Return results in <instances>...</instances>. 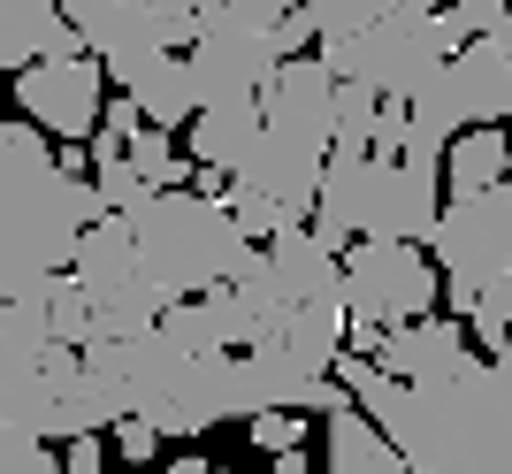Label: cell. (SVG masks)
Returning a JSON list of instances; mask_svg holds the SVG:
<instances>
[{
	"label": "cell",
	"mask_w": 512,
	"mask_h": 474,
	"mask_svg": "<svg viewBox=\"0 0 512 474\" xmlns=\"http://www.w3.org/2000/svg\"><path fill=\"white\" fill-rule=\"evenodd\" d=\"M337 375L421 474H512V352H467L436 383H406L367 352H337Z\"/></svg>",
	"instance_id": "6da1fadb"
},
{
	"label": "cell",
	"mask_w": 512,
	"mask_h": 474,
	"mask_svg": "<svg viewBox=\"0 0 512 474\" xmlns=\"http://www.w3.org/2000/svg\"><path fill=\"white\" fill-rule=\"evenodd\" d=\"M100 215H115L100 184L69 176L39 123H0V299L46 306L54 276L77 268V237Z\"/></svg>",
	"instance_id": "7a4b0ae2"
},
{
	"label": "cell",
	"mask_w": 512,
	"mask_h": 474,
	"mask_svg": "<svg viewBox=\"0 0 512 474\" xmlns=\"http://www.w3.org/2000/svg\"><path fill=\"white\" fill-rule=\"evenodd\" d=\"M130 237H138V260L169 283V299H199L214 283H237L260 260V245L237 230L230 199L192 192V184L146 192L130 207Z\"/></svg>",
	"instance_id": "3957f363"
},
{
	"label": "cell",
	"mask_w": 512,
	"mask_h": 474,
	"mask_svg": "<svg viewBox=\"0 0 512 474\" xmlns=\"http://www.w3.org/2000/svg\"><path fill=\"white\" fill-rule=\"evenodd\" d=\"M444 299V268L421 260V245H398V237H360L344 245V306H352V352L375 360L383 329L421 322Z\"/></svg>",
	"instance_id": "277c9868"
},
{
	"label": "cell",
	"mask_w": 512,
	"mask_h": 474,
	"mask_svg": "<svg viewBox=\"0 0 512 474\" xmlns=\"http://www.w3.org/2000/svg\"><path fill=\"white\" fill-rule=\"evenodd\" d=\"M451 54H459V31L444 16H413V8H390L383 23H367L360 39H321L329 77H367L390 100H413L436 77V62H451Z\"/></svg>",
	"instance_id": "5b68a950"
},
{
	"label": "cell",
	"mask_w": 512,
	"mask_h": 474,
	"mask_svg": "<svg viewBox=\"0 0 512 474\" xmlns=\"http://www.w3.org/2000/svg\"><path fill=\"white\" fill-rule=\"evenodd\" d=\"M428 253L444 268V299L451 314H467L482 291L512 268V184H482V192H451Z\"/></svg>",
	"instance_id": "8992f818"
},
{
	"label": "cell",
	"mask_w": 512,
	"mask_h": 474,
	"mask_svg": "<svg viewBox=\"0 0 512 474\" xmlns=\"http://www.w3.org/2000/svg\"><path fill=\"white\" fill-rule=\"evenodd\" d=\"M77 276H85L92 306H100V337H138L169 314V283L138 260V237L130 215H100L77 237Z\"/></svg>",
	"instance_id": "52a82bcc"
},
{
	"label": "cell",
	"mask_w": 512,
	"mask_h": 474,
	"mask_svg": "<svg viewBox=\"0 0 512 474\" xmlns=\"http://www.w3.org/2000/svg\"><path fill=\"white\" fill-rule=\"evenodd\" d=\"M444 138H428L413 123L406 153L398 161H367V207H360V237H398V245H428L436 237V215H444Z\"/></svg>",
	"instance_id": "ba28073f"
},
{
	"label": "cell",
	"mask_w": 512,
	"mask_h": 474,
	"mask_svg": "<svg viewBox=\"0 0 512 474\" xmlns=\"http://www.w3.org/2000/svg\"><path fill=\"white\" fill-rule=\"evenodd\" d=\"M8 92L46 138H92L100 108H107V69H100V54H46V62L16 69Z\"/></svg>",
	"instance_id": "9c48e42d"
},
{
	"label": "cell",
	"mask_w": 512,
	"mask_h": 474,
	"mask_svg": "<svg viewBox=\"0 0 512 474\" xmlns=\"http://www.w3.org/2000/svg\"><path fill=\"white\" fill-rule=\"evenodd\" d=\"M184 54H192V69H199V92H207V100H230V92L268 85V69L283 62V39H276V23H245V16H230V8H214L207 31H199Z\"/></svg>",
	"instance_id": "30bf717a"
},
{
	"label": "cell",
	"mask_w": 512,
	"mask_h": 474,
	"mask_svg": "<svg viewBox=\"0 0 512 474\" xmlns=\"http://www.w3.org/2000/svg\"><path fill=\"white\" fill-rule=\"evenodd\" d=\"M260 115H268V130L329 153L337 146V77H329V62L321 54H283L260 85Z\"/></svg>",
	"instance_id": "8fae6325"
},
{
	"label": "cell",
	"mask_w": 512,
	"mask_h": 474,
	"mask_svg": "<svg viewBox=\"0 0 512 474\" xmlns=\"http://www.w3.org/2000/svg\"><path fill=\"white\" fill-rule=\"evenodd\" d=\"M321 161L329 153L321 146H306V138H283V130H268L260 123V138H253V153H245V184H260V192H276L291 215H314V192H321Z\"/></svg>",
	"instance_id": "7c38bea8"
},
{
	"label": "cell",
	"mask_w": 512,
	"mask_h": 474,
	"mask_svg": "<svg viewBox=\"0 0 512 474\" xmlns=\"http://www.w3.org/2000/svg\"><path fill=\"white\" fill-rule=\"evenodd\" d=\"M46 54H92L85 31L62 16V0H0V69L16 77Z\"/></svg>",
	"instance_id": "4fadbf2b"
},
{
	"label": "cell",
	"mask_w": 512,
	"mask_h": 474,
	"mask_svg": "<svg viewBox=\"0 0 512 474\" xmlns=\"http://www.w3.org/2000/svg\"><path fill=\"white\" fill-rule=\"evenodd\" d=\"M130 100L146 108V123H161V130H192V115L207 108V92H199V69H192V54L184 46H161V54H146V62L130 69Z\"/></svg>",
	"instance_id": "5bb4252c"
},
{
	"label": "cell",
	"mask_w": 512,
	"mask_h": 474,
	"mask_svg": "<svg viewBox=\"0 0 512 474\" xmlns=\"http://www.w3.org/2000/svg\"><path fill=\"white\" fill-rule=\"evenodd\" d=\"M459 360H467V329H459V314H451V322H436V314L398 322V329H383V345H375V367L406 375V383H436V375H451Z\"/></svg>",
	"instance_id": "9a60e30c"
},
{
	"label": "cell",
	"mask_w": 512,
	"mask_h": 474,
	"mask_svg": "<svg viewBox=\"0 0 512 474\" xmlns=\"http://www.w3.org/2000/svg\"><path fill=\"white\" fill-rule=\"evenodd\" d=\"M260 92H230V100H207V108L192 115V161L199 169H222V176H237L245 169V153H253V138H260Z\"/></svg>",
	"instance_id": "2e32d148"
},
{
	"label": "cell",
	"mask_w": 512,
	"mask_h": 474,
	"mask_svg": "<svg viewBox=\"0 0 512 474\" xmlns=\"http://www.w3.org/2000/svg\"><path fill=\"white\" fill-rule=\"evenodd\" d=\"M367 161H375V153L367 146H329V161H321V192H314V230L329 237V245H352V237H360V207H367Z\"/></svg>",
	"instance_id": "e0dca14e"
},
{
	"label": "cell",
	"mask_w": 512,
	"mask_h": 474,
	"mask_svg": "<svg viewBox=\"0 0 512 474\" xmlns=\"http://www.w3.org/2000/svg\"><path fill=\"white\" fill-rule=\"evenodd\" d=\"M451 62H459V77H467L474 123H512V23L490 31V39H467Z\"/></svg>",
	"instance_id": "ac0fdd59"
},
{
	"label": "cell",
	"mask_w": 512,
	"mask_h": 474,
	"mask_svg": "<svg viewBox=\"0 0 512 474\" xmlns=\"http://www.w3.org/2000/svg\"><path fill=\"white\" fill-rule=\"evenodd\" d=\"M329 474H421V467L360 406H344V413H329Z\"/></svg>",
	"instance_id": "d6986e66"
},
{
	"label": "cell",
	"mask_w": 512,
	"mask_h": 474,
	"mask_svg": "<svg viewBox=\"0 0 512 474\" xmlns=\"http://www.w3.org/2000/svg\"><path fill=\"white\" fill-rule=\"evenodd\" d=\"M505 169H512V138L497 123H474V130H459V138L444 146V184H451V192L505 184Z\"/></svg>",
	"instance_id": "ffe728a7"
},
{
	"label": "cell",
	"mask_w": 512,
	"mask_h": 474,
	"mask_svg": "<svg viewBox=\"0 0 512 474\" xmlns=\"http://www.w3.org/2000/svg\"><path fill=\"white\" fill-rule=\"evenodd\" d=\"M46 322H54V337H62V345H92V337H100V306H92V291H85V276H77V268H62V276H54V291H46Z\"/></svg>",
	"instance_id": "44dd1931"
},
{
	"label": "cell",
	"mask_w": 512,
	"mask_h": 474,
	"mask_svg": "<svg viewBox=\"0 0 512 474\" xmlns=\"http://www.w3.org/2000/svg\"><path fill=\"white\" fill-rule=\"evenodd\" d=\"M123 153H130V169L146 176L153 192H169V184H192L184 153L169 146V130H161V123H138V130H130V146H123Z\"/></svg>",
	"instance_id": "7402d4cb"
},
{
	"label": "cell",
	"mask_w": 512,
	"mask_h": 474,
	"mask_svg": "<svg viewBox=\"0 0 512 474\" xmlns=\"http://www.w3.org/2000/svg\"><path fill=\"white\" fill-rule=\"evenodd\" d=\"M222 199H230L237 230L253 237V245H268L276 230H291V222H299V215H291V207H283L276 192H260V184H245V176H230V192H222Z\"/></svg>",
	"instance_id": "603a6c76"
},
{
	"label": "cell",
	"mask_w": 512,
	"mask_h": 474,
	"mask_svg": "<svg viewBox=\"0 0 512 474\" xmlns=\"http://www.w3.org/2000/svg\"><path fill=\"white\" fill-rule=\"evenodd\" d=\"M467 329L482 337V352H512V268L467 306Z\"/></svg>",
	"instance_id": "cb8c5ba5"
},
{
	"label": "cell",
	"mask_w": 512,
	"mask_h": 474,
	"mask_svg": "<svg viewBox=\"0 0 512 474\" xmlns=\"http://www.w3.org/2000/svg\"><path fill=\"white\" fill-rule=\"evenodd\" d=\"M306 8H314L321 39H360L367 23H383L398 0H306Z\"/></svg>",
	"instance_id": "d4e9b609"
},
{
	"label": "cell",
	"mask_w": 512,
	"mask_h": 474,
	"mask_svg": "<svg viewBox=\"0 0 512 474\" xmlns=\"http://www.w3.org/2000/svg\"><path fill=\"white\" fill-rule=\"evenodd\" d=\"M0 474H62V459L46 452V436H39V429L0 421Z\"/></svg>",
	"instance_id": "484cf974"
},
{
	"label": "cell",
	"mask_w": 512,
	"mask_h": 474,
	"mask_svg": "<svg viewBox=\"0 0 512 474\" xmlns=\"http://www.w3.org/2000/svg\"><path fill=\"white\" fill-rule=\"evenodd\" d=\"M153 16V31H161V46H192L199 31H207V8L199 0H138Z\"/></svg>",
	"instance_id": "4316f807"
},
{
	"label": "cell",
	"mask_w": 512,
	"mask_h": 474,
	"mask_svg": "<svg viewBox=\"0 0 512 474\" xmlns=\"http://www.w3.org/2000/svg\"><path fill=\"white\" fill-rule=\"evenodd\" d=\"M444 23L459 31V46H467V39H490V31H505V23H512V0H451Z\"/></svg>",
	"instance_id": "83f0119b"
},
{
	"label": "cell",
	"mask_w": 512,
	"mask_h": 474,
	"mask_svg": "<svg viewBox=\"0 0 512 474\" xmlns=\"http://www.w3.org/2000/svg\"><path fill=\"white\" fill-rule=\"evenodd\" d=\"M92 184H100V199H107V207H115V215H130V207H138V199L153 192L146 176L130 169V153H115V161H100V176H92Z\"/></svg>",
	"instance_id": "f1b7e54d"
},
{
	"label": "cell",
	"mask_w": 512,
	"mask_h": 474,
	"mask_svg": "<svg viewBox=\"0 0 512 474\" xmlns=\"http://www.w3.org/2000/svg\"><path fill=\"white\" fill-rule=\"evenodd\" d=\"M245 436H253L260 452H291V444H306V413L268 406V413H253V421H245Z\"/></svg>",
	"instance_id": "f546056e"
},
{
	"label": "cell",
	"mask_w": 512,
	"mask_h": 474,
	"mask_svg": "<svg viewBox=\"0 0 512 474\" xmlns=\"http://www.w3.org/2000/svg\"><path fill=\"white\" fill-rule=\"evenodd\" d=\"M161 444H169V436L153 429L146 413H123V421H115V452H123V459H138V467H146V459L161 452Z\"/></svg>",
	"instance_id": "4dcf8cb0"
},
{
	"label": "cell",
	"mask_w": 512,
	"mask_h": 474,
	"mask_svg": "<svg viewBox=\"0 0 512 474\" xmlns=\"http://www.w3.org/2000/svg\"><path fill=\"white\" fill-rule=\"evenodd\" d=\"M62 474H100V444H92V436H69V452H62Z\"/></svg>",
	"instance_id": "1f68e13d"
},
{
	"label": "cell",
	"mask_w": 512,
	"mask_h": 474,
	"mask_svg": "<svg viewBox=\"0 0 512 474\" xmlns=\"http://www.w3.org/2000/svg\"><path fill=\"white\" fill-rule=\"evenodd\" d=\"M306 467H314V459H306L299 444H291V452H268V474H306Z\"/></svg>",
	"instance_id": "d6a6232c"
},
{
	"label": "cell",
	"mask_w": 512,
	"mask_h": 474,
	"mask_svg": "<svg viewBox=\"0 0 512 474\" xmlns=\"http://www.w3.org/2000/svg\"><path fill=\"white\" fill-rule=\"evenodd\" d=\"M169 474H230V467H214V459H176Z\"/></svg>",
	"instance_id": "836d02e7"
},
{
	"label": "cell",
	"mask_w": 512,
	"mask_h": 474,
	"mask_svg": "<svg viewBox=\"0 0 512 474\" xmlns=\"http://www.w3.org/2000/svg\"><path fill=\"white\" fill-rule=\"evenodd\" d=\"M398 8H413V16H444V0H398Z\"/></svg>",
	"instance_id": "e575fe53"
},
{
	"label": "cell",
	"mask_w": 512,
	"mask_h": 474,
	"mask_svg": "<svg viewBox=\"0 0 512 474\" xmlns=\"http://www.w3.org/2000/svg\"><path fill=\"white\" fill-rule=\"evenodd\" d=\"M0 100H8V69H0Z\"/></svg>",
	"instance_id": "d590c367"
},
{
	"label": "cell",
	"mask_w": 512,
	"mask_h": 474,
	"mask_svg": "<svg viewBox=\"0 0 512 474\" xmlns=\"http://www.w3.org/2000/svg\"><path fill=\"white\" fill-rule=\"evenodd\" d=\"M199 8H207V16H214V8H222V0H199Z\"/></svg>",
	"instance_id": "8d00e7d4"
},
{
	"label": "cell",
	"mask_w": 512,
	"mask_h": 474,
	"mask_svg": "<svg viewBox=\"0 0 512 474\" xmlns=\"http://www.w3.org/2000/svg\"><path fill=\"white\" fill-rule=\"evenodd\" d=\"M505 184H512V169H505Z\"/></svg>",
	"instance_id": "74e56055"
}]
</instances>
